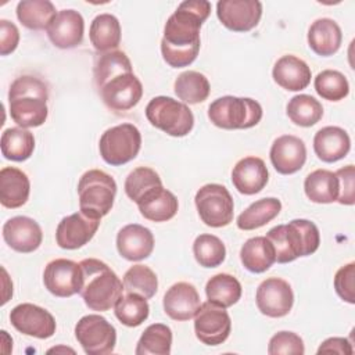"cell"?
I'll return each mask as SVG.
<instances>
[{"label": "cell", "instance_id": "cell-38", "mask_svg": "<svg viewBox=\"0 0 355 355\" xmlns=\"http://www.w3.org/2000/svg\"><path fill=\"white\" fill-rule=\"evenodd\" d=\"M286 112L293 123L309 128L322 119L323 107L319 100L309 94H297L287 103Z\"/></svg>", "mask_w": 355, "mask_h": 355}, {"label": "cell", "instance_id": "cell-31", "mask_svg": "<svg viewBox=\"0 0 355 355\" xmlns=\"http://www.w3.org/2000/svg\"><path fill=\"white\" fill-rule=\"evenodd\" d=\"M306 197L316 204H330L337 201L338 180L334 172L327 169H316L311 172L304 182Z\"/></svg>", "mask_w": 355, "mask_h": 355}, {"label": "cell", "instance_id": "cell-28", "mask_svg": "<svg viewBox=\"0 0 355 355\" xmlns=\"http://www.w3.org/2000/svg\"><path fill=\"white\" fill-rule=\"evenodd\" d=\"M341 42V28L331 18H318L308 29V46L318 55L329 57L336 54Z\"/></svg>", "mask_w": 355, "mask_h": 355}, {"label": "cell", "instance_id": "cell-15", "mask_svg": "<svg viewBox=\"0 0 355 355\" xmlns=\"http://www.w3.org/2000/svg\"><path fill=\"white\" fill-rule=\"evenodd\" d=\"M11 324L22 334L35 338H49L55 333V319L44 308L24 302L14 306L10 312Z\"/></svg>", "mask_w": 355, "mask_h": 355}, {"label": "cell", "instance_id": "cell-24", "mask_svg": "<svg viewBox=\"0 0 355 355\" xmlns=\"http://www.w3.org/2000/svg\"><path fill=\"white\" fill-rule=\"evenodd\" d=\"M272 76L280 87L290 92H300L311 83L312 72L304 60L293 54H286L275 62Z\"/></svg>", "mask_w": 355, "mask_h": 355}, {"label": "cell", "instance_id": "cell-27", "mask_svg": "<svg viewBox=\"0 0 355 355\" xmlns=\"http://www.w3.org/2000/svg\"><path fill=\"white\" fill-rule=\"evenodd\" d=\"M31 193V182L25 172L15 166H4L0 171V202L14 209L22 207Z\"/></svg>", "mask_w": 355, "mask_h": 355}, {"label": "cell", "instance_id": "cell-43", "mask_svg": "<svg viewBox=\"0 0 355 355\" xmlns=\"http://www.w3.org/2000/svg\"><path fill=\"white\" fill-rule=\"evenodd\" d=\"M158 186H162L159 175L148 166H139L128 175L125 180V193L137 204L147 191Z\"/></svg>", "mask_w": 355, "mask_h": 355}, {"label": "cell", "instance_id": "cell-12", "mask_svg": "<svg viewBox=\"0 0 355 355\" xmlns=\"http://www.w3.org/2000/svg\"><path fill=\"white\" fill-rule=\"evenodd\" d=\"M232 330V319L226 308L211 301L200 305L194 315L196 337L205 345H219L225 343Z\"/></svg>", "mask_w": 355, "mask_h": 355}, {"label": "cell", "instance_id": "cell-20", "mask_svg": "<svg viewBox=\"0 0 355 355\" xmlns=\"http://www.w3.org/2000/svg\"><path fill=\"white\" fill-rule=\"evenodd\" d=\"M50 42L58 49H73L83 40L85 21L76 10H61L47 28Z\"/></svg>", "mask_w": 355, "mask_h": 355}, {"label": "cell", "instance_id": "cell-40", "mask_svg": "<svg viewBox=\"0 0 355 355\" xmlns=\"http://www.w3.org/2000/svg\"><path fill=\"white\" fill-rule=\"evenodd\" d=\"M122 282L126 293H135L147 300L153 298L158 290V279L155 272L140 263L130 266L125 272Z\"/></svg>", "mask_w": 355, "mask_h": 355}, {"label": "cell", "instance_id": "cell-17", "mask_svg": "<svg viewBox=\"0 0 355 355\" xmlns=\"http://www.w3.org/2000/svg\"><path fill=\"white\" fill-rule=\"evenodd\" d=\"M100 219L82 211L61 219L55 230V241L64 250H78L87 244L96 234Z\"/></svg>", "mask_w": 355, "mask_h": 355}, {"label": "cell", "instance_id": "cell-48", "mask_svg": "<svg viewBox=\"0 0 355 355\" xmlns=\"http://www.w3.org/2000/svg\"><path fill=\"white\" fill-rule=\"evenodd\" d=\"M344 354V355H351L352 347L351 343L344 338V337H330L324 340L320 347L318 348V354Z\"/></svg>", "mask_w": 355, "mask_h": 355}, {"label": "cell", "instance_id": "cell-9", "mask_svg": "<svg viewBox=\"0 0 355 355\" xmlns=\"http://www.w3.org/2000/svg\"><path fill=\"white\" fill-rule=\"evenodd\" d=\"M140 147L141 135L133 123H121L107 129L98 141L101 158L112 166H119L135 159Z\"/></svg>", "mask_w": 355, "mask_h": 355}, {"label": "cell", "instance_id": "cell-16", "mask_svg": "<svg viewBox=\"0 0 355 355\" xmlns=\"http://www.w3.org/2000/svg\"><path fill=\"white\" fill-rule=\"evenodd\" d=\"M216 15L222 25L233 32L254 29L262 17V3L258 0H220Z\"/></svg>", "mask_w": 355, "mask_h": 355}, {"label": "cell", "instance_id": "cell-19", "mask_svg": "<svg viewBox=\"0 0 355 355\" xmlns=\"http://www.w3.org/2000/svg\"><path fill=\"white\" fill-rule=\"evenodd\" d=\"M273 168L282 175L298 172L306 161V147L302 139L293 135L279 136L269 151Z\"/></svg>", "mask_w": 355, "mask_h": 355}, {"label": "cell", "instance_id": "cell-2", "mask_svg": "<svg viewBox=\"0 0 355 355\" xmlns=\"http://www.w3.org/2000/svg\"><path fill=\"white\" fill-rule=\"evenodd\" d=\"M94 83L107 108L128 111L137 105L143 96V85L133 73L129 57L121 50L101 53L93 68Z\"/></svg>", "mask_w": 355, "mask_h": 355}, {"label": "cell", "instance_id": "cell-26", "mask_svg": "<svg viewBox=\"0 0 355 355\" xmlns=\"http://www.w3.org/2000/svg\"><path fill=\"white\" fill-rule=\"evenodd\" d=\"M140 214L151 222H166L172 219L179 208L176 196L164 186L147 191L137 202Z\"/></svg>", "mask_w": 355, "mask_h": 355}, {"label": "cell", "instance_id": "cell-7", "mask_svg": "<svg viewBox=\"0 0 355 355\" xmlns=\"http://www.w3.org/2000/svg\"><path fill=\"white\" fill-rule=\"evenodd\" d=\"M79 211L101 219L105 216L116 196V183L114 178L101 169H89L78 183Z\"/></svg>", "mask_w": 355, "mask_h": 355}, {"label": "cell", "instance_id": "cell-1", "mask_svg": "<svg viewBox=\"0 0 355 355\" xmlns=\"http://www.w3.org/2000/svg\"><path fill=\"white\" fill-rule=\"evenodd\" d=\"M211 3L207 0L182 1L166 19L161 40L164 61L172 68L189 67L198 55L200 29L209 17Z\"/></svg>", "mask_w": 355, "mask_h": 355}, {"label": "cell", "instance_id": "cell-36", "mask_svg": "<svg viewBox=\"0 0 355 355\" xmlns=\"http://www.w3.org/2000/svg\"><path fill=\"white\" fill-rule=\"evenodd\" d=\"M205 294L208 301L219 306L229 308L240 300L241 284L234 276L229 273H218L207 282Z\"/></svg>", "mask_w": 355, "mask_h": 355}, {"label": "cell", "instance_id": "cell-35", "mask_svg": "<svg viewBox=\"0 0 355 355\" xmlns=\"http://www.w3.org/2000/svg\"><path fill=\"white\" fill-rule=\"evenodd\" d=\"M175 94L184 104H198L208 98L211 86L207 76L197 71L182 72L173 85Z\"/></svg>", "mask_w": 355, "mask_h": 355}, {"label": "cell", "instance_id": "cell-11", "mask_svg": "<svg viewBox=\"0 0 355 355\" xmlns=\"http://www.w3.org/2000/svg\"><path fill=\"white\" fill-rule=\"evenodd\" d=\"M75 337L89 355L111 354L116 344L115 327L104 316L97 313L86 315L78 320Z\"/></svg>", "mask_w": 355, "mask_h": 355}, {"label": "cell", "instance_id": "cell-21", "mask_svg": "<svg viewBox=\"0 0 355 355\" xmlns=\"http://www.w3.org/2000/svg\"><path fill=\"white\" fill-rule=\"evenodd\" d=\"M200 305L201 302L197 288L187 282H178L172 284L164 295L165 313L178 322L194 318Z\"/></svg>", "mask_w": 355, "mask_h": 355}, {"label": "cell", "instance_id": "cell-25", "mask_svg": "<svg viewBox=\"0 0 355 355\" xmlns=\"http://www.w3.org/2000/svg\"><path fill=\"white\" fill-rule=\"evenodd\" d=\"M351 148L348 133L338 126H324L315 133L313 150L323 162H336L343 159Z\"/></svg>", "mask_w": 355, "mask_h": 355}, {"label": "cell", "instance_id": "cell-44", "mask_svg": "<svg viewBox=\"0 0 355 355\" xmlns=\"http://www.w3.org/2000/svg\"><path fill=\"white\" fill-rule=\"evenodd\" d=\"M304 352L302 338L293 331H279L269 340V355H302Z\"/></svg>", "mask_w": 355, "mask_h": 355}, {"label": "cell", "instance_id": "cell-42", "mask_svg": "<svg viewBox=\"0 0 355 355\" xmlns=\"http://www.w3.org/2000/svg\"><path fill=\"white\" fill-rule=\"evenodd\" d=\"M316 93L329 101H340L349 93V83L344 73L336 69H324L319 72L313 82Z\"/></svg>", "mask_w": 355, "mask_h": 355}, {"label": "cell", "instance_id": "cell-34", "mask_svg": "<svg viewBox=\"0 0 355 355\" xmlns=\"http://www.w3.org/2000/svg\"><path fill=\"white\" fill-rule=\"evenodd\" d=\"M282 209L280 200L275 197L261 198L252 202L237 216V227L241 230H255L273 220Z\"/></svg>", "mask_w": 355, "mask_h": 355}, {"label": "cell", "instance_id": "cell-5", "mask_svg": "<svg viewBox=\"0 0 355 355\" xmlns=\"http://www.w3.org/2000/svg\"><path fill=\"white\" fill-rule=\"evenodd\" d=\"M265 237L272 243L279 263H288L300 257L311 255L320 244L319 229L308 219H293L287 225H277Z\"/></svg>", "mask_w": 355, "mask_h": 355}, {"label": "cell", "instance_id": "cell-37", "mask_svg": "<svg viewBox=\"0 0 355 355\" xmlns=\"http://www.w3.org/2000/svg\"><path fill=\"white\" fill-rule=\"evenodd\" d=\"M172 347V330L164 323H153L144 329L137 345L136 355H169Z\"/></svg>", "mask_w": 355, "mask_h": 355}, {"label": "cell", "instance_id": "cell-3", "mask_svg": "<svg viewBox=\"0 0 355 355\" xmlns=\"http://www.w3.org/2000/svg\"><path fill=\"white\" fill-rule=\"evenodd\" d=\"M47 100L49 87L42 79L33 75L18 76L8 90L10 116L19 128H37L47 119Z\"/></svg>", "mask_w": 355, "mask_h": 355}, {"label": "cell", "instance_id": "cell-14", "mask_svg": "<svg viewBox=\"0 0 355 355\" xmlns=\"http://www.w3.org/2000/svg\"><path fill=\"white\" fill-rule=\"evenodd\" d=\"M255 302L262 315L269 318H283L293 308L294 293L284 279L268 277L258 286Z\"/></svg>", "mask_w": 355, "mask_h": 355}, {"label": "cell", "instance_id": "cell-33", "mask_svg": "<svg viewBox=\"0 0 355 355\" xmlns=\"http://www.w3.org/2000/svg\"><path fill=\"white\" fill-rule=\"evenodd\" d=\"M1 154L6 159L22 162L31 158L35 150V137L25 128H8L1 133Z\"/></svg>", "mask_w": 355, "mask_h": 355}, {"label": "cell", "instance_id": "cell-30", "mask_svg": "<svg viewBox=\"0 0 355 355\" xmlns=\"http://www.w3.org/2000/svg\"><path fill=\"white\" fill-rule=\"evenodd\" d=\"M89 37L93 47L100 53L116 50L121 43V24L118 18L108 12L98 14L90 24Z\"/></svg>", "mask_w": 355, "mask_h": 355}, {"label": "cell", "instance_id": "cell-23", "mask_svg": "<svg viewBox=\"0 0 355 355\" xmlns=\"http://www.w3.org/2000/svg\"><path fill=\"white\" fill-rule=\"evenodd\" d=\"M269 180V172L262 158L244 157L232 171V183L244 196L259 193Z\"/></svg>", "mask_w": 355, "mask_h": 355}, {"label": "cell", "instance_id": "cell-32", "mask_svg": "<svg viewBox=\"0 0 355 355\" xmlns=\"http://www.w3.org/2000/svg\"><path fill=\"white\" fill-rule=\"evenodd\" d=\"M55 15V7L49 0H22L17 4V18L32 31H47Z\"/></svg>", "mask_w": 355, "mask_h": 355}, {"label": "cell", "instance_id": "cell-45", "mask_svg": "<svg viewBox=\"0 0 355 355\" xmlns=\"http://www.w3.org/2000/svg\"><path fill=\"white\" fill-rule=\"evenodd\" d=\"M355 263L349 262L341 266L334 276V288L337 295L348 302L355 304Z\"/></svg>", "mask_w": 355, "mask_h": 355}, {"label": "cell", "instance_id": "cell-29", "mask_svg": "<svg viewBox=\"0 0 355 355\" xmlns=\"http://www.w3.org/2000/svg\"><path fill=\"white\" fill-rule=\"evenodd\" d=\"M240 261L252 273L266 272L276 262L275 248L265 236L251 237L240 250Z\"/></svg>", "mask_w": 355, "mask_h": 355}, {"label": "cell", "instance_id": "cell-47", "mask_svg": "<svg viewBox=\"0 0 355 355\" xmlns=\"http://www.w3.org/2000/svg\"><path fill=\"white\" fill-rule=\"evenodd\" d=\"M19 43V31L8 19H0V54L12 53Z\"/></svg>", "mask_w": 355, "mask_h": 355}, {"label": "cell", "instance_id": "cell-6", "mask_svg": "<svg viewBox=\"0 0 355 355\" xmlns=\"http://www.w3.org/2000/svg\"><path fill=\"white\" fill-rule=\"evenodd\" d=\"M262 107L250 97L223 96L214 100L208 107L209 121L226 130L250 129L262 119Z\"/></svg>", "mask_w": 355, "mask_h": 355}, {"label": "cell", "instance_id": "cell-13", "mask_svg": "<svg viewBox=\"0 0 355 355\" xmlns=\"http://www.w3.org/2000/svg\"><path fill=\"white\" fill-rule=\"evenodd\" d=\"M43 283L49 293L60 298L79 294L83 284L80 265L67 258L53 259L44 268Z\"/></svg>", "mask_w": 355, "mask_h": 355}, {"label": "cell", "instance_id": "cell-46", "mask_svg": "<svg viewBox=\"0 0 355 355\" xmlns=\"http://www.w3.org/2000/svg\"><path fill=\"white\" fill-rule=\"evenodd\" d=\"M338 180L337 201L343 205H354L355 202V168L347 165L334 172Z\"/></svg>", "mask_w": 355, "mask_h": 355}, {"label": "cell", "instance_id": "cell-22", "mask_svg": "<svg viewBox=\"0 0 355 355\" xmlns=\"http://www.w3.org/2000/svg\"><path fill=\"white\" fill-rule=\"evenodd\" d=\"M116 250L128 261H141L154 250V236L148 227L139 223L123 226L116 234Z\"/></svg>", "mask_w": 355, "mask_h": 355}, {"label": "cell", "instance_id": "cell-4", "mask_svg": "<svg viewBox=\"0 0 355 355\" xmlns=\"http://www.w3.org/2000/svg\"><path fill=\"white\" fill-rule=\"evenodd\" d=\"M83 276L80 295L92 311L105 312L115 306L123 295V282L103 261L87 258L79 262Z\"/></svg>", "mask_w": 355, "mask_h": 355}, {"label": "cell", "instance_id": "cell-10", "mask_svg": "<svg viewBox=\"0 0 355 355\" xmlns=\"http://www.w3.org/2000/svg\"><path fill=\"white\" fill-rule=\"evenodd\" d=\"M200 219L209 227L227 226L234 216V202L223 184L208 183L194 197Z\"/></svg>", "mask_w": 355, "mask_h": 355}, {"label": "cell", "instance_id": "cell-18", "mask_svg": "<svg viewBox=\"0 0 355 355\" xmlns=\"http://www.w3.org/2000/svg\"><path fill=\"white\" fill-rule=\"evenodd\" d=\"M3 239L14 251L29 254L40 247L43 233L35 219L29 216H14L3 225Z\"/></svg>", "mask_w": 355, "mask_h": 355}, {"label": "cell", "instance_id": "cell-41", "mask_svg": "<svg viewBox=\"0 0 355 355\" xmlns=\"http://www.w3.org/2000/svg\"><path fill=\"white\" fill-rule=\"evenodd\" d=\"M193 254L202 268H216L226 258L223 241L214 234H200L193 243Z\"/></svg>", "mask_w": 355, "mask_h": 355}, {"label": "cell", "instance_id": "cell-8", "mask_svg": "<svg viewBox=\"0 0 355 355\" xmlns=\"http://www.w3.org/2000/svg\"><path fill=\"white\" fill-rule=\"evenodd\" d=\"M146 118L157 129L173 137L189 135L194 126L191 110L172 97L157 96L146 107Z\"/></svg>", "mask_w": 355, "mask_h": 355}, {"label": "cell", "instance_id": "cell-39", "mask_svg": "<svg viewBox=\"0 0 355 355\" xmlns=\"http://www.w3.org/2000/svg\"><path fill=\"white\" fill-rule=\"evenodd\" d=\"M114 308L116 319L128 327L140 326L150 313L147 298L135 293H126L122 295Z\"/></svg>", "mask_w": 355, "mask_h": 355}]
</instances>
